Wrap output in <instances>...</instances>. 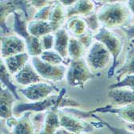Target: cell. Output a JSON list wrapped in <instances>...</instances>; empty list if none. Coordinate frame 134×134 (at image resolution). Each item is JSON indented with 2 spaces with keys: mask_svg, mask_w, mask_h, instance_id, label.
Wrapping results in <instances>:
<instances>
[{
  "mask_svg": "<svg viewBox=\"0 0 134 134\" xmlns=\"http://www.w3.org/2000/svg\"><path fill=\"white\" fill-rule=\"evenodd\" d=\"M102 27L107 29L125 27L132 19V13L123 2L105 3L96 13Z\"/></svg>",
  "mask_w": 134,
  "mask_h": 134,
  "instance_id": "6da1fadb",
  "label": "cell"
},
{
  "mask_svg": "<svg viewBox=\"0 0 134 134\" xmlns=\"http://www.w3.org/2000/svg\"><path fill=\"white\" fill-rule=\"evenodd\" d=\"M93 38L102 43L113 56V64L108 72V78L113 77L116 73V68L118 64V58L124 49V41L120 35L111 30L102 27L95 33Z\"/></svg>",
  "mask_w": 134,
  "mask_h": 134,
  "instance_id": "7a4b0ae2",
  "label": "cell"
},
{
  "mask_svg": "<svg viewBox=\"0 0 134 134\" xmlns=\"http://www.w3.org/2000/svg\"><path fill=\"white\" fill-rule=\"evenodd\" d=\"M94 77L95 74L92 72L83 59L71 60L66 73V80L70 87L82 89L85 83Z\"/></svg>",
  "mask_w": 134,
  "mask_h": 134,
  "instance_id": "3957f363",
  "label": "cell"
},
{
  "mask_svg": "<svg viewBox=\"0 0 134 134\" xmlns=\"http://www.w3.org/2000/svg\"><path fill=\"white\" fill-rule=\"evenodd\" d=\"M111 59L113 56L106 47L96 40L88 48L85 61L92 72L95 73L105 68L111 62Z\"/></svg>",
  "mask_w": 134,
  "mask_h": 134,
  "instance_id": "277c9868",
  "label": "cell"
},
{
  "mask_svg": "<svg viewBox=\"0 0 134 134\" xmlns=\"http://www.w3.org/2000/svg\"><path fill=\"white\" fill-rule=\"evenodd\" d=\"M67 94V89L63 88L59 95H52L47 99L30 103H20L17 104L14 107V116L19 117L25 113H43L47 112L52 107H54L60 98Z\"/></svg>",
  "mask_w": 134,
  "mask_h": 134,
  "instance_id": "5b68a950",
  "label": "cell"
},
{
  "mask_svg": "<svg viewBox=\"0 0 134 134\" xmlns=\"http://www.w3.org/2000/svg\"><path fill=\"white\" fill-rule=\"evenodd\" d=\"M31 64L41 78L53 82L62 81L66 76L67 68L64 65H52L43 62L40 57H31Z\"/></svg>",
  "mask_w": 134,
  "mask_h": 134,
  "instance_id": "8992f818",
  "label": "cell"
},
{
  "mask_svg": "<svg viewBox=\"0 0 134 134\" xmlns=\"http://www.w3.org/2000/svg\"><path fill=\"white\" fill-rule=\"evenodd\" d=\"M20 93L31 102L40 101L53 95L54 92H59L60 90L55 85L40 82L31 84L24 88L19 89Z\"/></svg>",
  "mask_w": 134,
  "mask_h": 134,
  "instance_id": "52a82bcc",
  "label": "cell"
},
{
  "mask_svg": "<svg viewBox=\"0 0 134 134\" xmlns=\"http://www.w3.org/2000/svg\"><path fill=\"white\" fill-rule=\"evenodd\" d=\"M59 121L60 127L74 133L85 134L91 133L94 131V127L92 123H88L79 117L73 116L71 113L59 110Z\"/></svg>",
  "mask_w": 134,
  "mask_h": 134,
  "instance_id": "ba28073f",
  "label": "cell"
},
{
  "mask_svg": "<svg viewBox=\"0 0 134 134\" xmlns=\"http://www.w3.org/2000/svg\"><path fill=\"white\" fill-rule=\"evenodd\" d=\"M31 6L30 1H1L0 3V14H1V36L10 34L9 27L7 25V19L10 14L15 10H22L29 20L28 7Z\"/></svg>",
  "mask_w": 134,
  "mask_h": 134,
  "instance_id": "9c48e42d",
  "label": "cell"
},
{
  "mask_svg": "<svg viewBox=\"0 0 134 134\" xmlns=\"http://www.w3.org/2000/svg\"><path fill=\"white\" fill-rule=\"evenodd\" d=\"M25 40L19 35L1 36V59L26 52Z\"/></svg>",
  "mask_w": 134,
  "mask_h": 134,
  "instance_id": "30bf717a",
  "label": "cell"
},
{
  "mask_svg": "<svg viewBox=\"0 0 134 134\" xmlns=\"http://www.w3.org/2000/svg\"><path fill=\"white\" fill-rule=\"evenodd\" d=\"M65 96H63L54 107L47 111L40 134H55L59 128H61L59 113V108H63V100Z\"/></svg>",
  "mask_w": 134,
  "mask_h": 134,
  "instance_id": "8fae6325",
  "label": "cell"
},
{
  "mask_svg": "<svg viewBox=\"0 0 134 134\" xmlns=\"http://www.w3.org/2000/svg\"><path fill=\"white\" fill-rule=\"evenodd\" d=\"M90 113H113L116 114L121 120H125L128 124H134V104L120 106L118 108L113 107L110 104H107L104 107L97 108L92 111H88Z\"/></svg>",
  "mask_w": 134,
  "mask_h": 134,
  "instance_id": "7c38bea8",
  "label": "cell"
},
{
  "mask_svg": "<svg viewBox=\"0 0 134 134\" xmlns=\"http://www.w3.org/2000/svg\"><path fill=\"white\" fill-rule=\"evenodd\" d=\"M16 98L8 89L1 86L0 98V116L3 120H9L14 117V104Z\"/></svg>",
  "mask_w": 134,
  "mask_h": 134,
  "instance_id": "4fadbf2b",
  "label": "cell"
},
{
  "mask_svg": "<svg viewBox=\"0 0 134 134\" xmlns=\"http://www.w3.org/2000/svg\"><path fill=\"white\" fill-rule=\"evenodd\" d=\"M108 97L113 104L118 106L134 104V89L129 88L109 89Z\"/></svg>",
  "mask_w": 134,
  "mask_h": 134,
  "instance_id": "5bb4252c",
  "label": "cell"
},
{
  "mask_svg": "<svg viewBox=\"0 0 134 134\" xmlns=\"http://www.w3.org/2000/svg\"><path fill=\"white\" fill-rule=\"evenodd\" d=\"M96 10V5L93 1L89 0H80L76 1L71 6L66 7L67 19L74 16H84L87 17L92 14Z\"/></svg>",
  "mask_w": 134,
  "mask_h": 134,
  "instance_id": "9a60e30c",
  "label": "cell"
},
{
  "mask_svg": "<svg viewBox=\"0 0 134 134\" xmlns=\"http://www.w3.org/2000/svg\"><path fill=\"white\" fill-rule=\"evenodd\" d=\"M14 80L17 83L27 87L31 84L41 82L42 78L34 67L30 64H27L15 75Z\"/></svg>",
  "mask_w": 134,
  "mask_h": 134,
  "instance_id": "2e32d148",
  "label": "cell"
},
{
  "mask_svg": "<svg viewBox=\"0 0 134 134\" xmlns=\"http://www.w3.org/2000/svg\"><path fill=\"white\" fill-rule=\"evenodd\" d=\"M63 110L67 111L69 113H73L78 116H81V117H93L96 120H97V121L103 125V127H106L109 129L112 132V134H134V132L129 131L127 129H123V128H117V127H114L113 125H112L111 124L108 123L107 121L104 120L103 119H101L100 116H97L96 113H90L89 112H84V111H81V110H76V109L72 108H64Z\"/></svg>",
  "mask_w": 134,
  "mask_h": 134,
  "instance_id": "e0dca14e",
  "label": "cell"
},
{
  "mask_svg": "<svg viewBox=\"0 0 134 134\" xmlns=\"http://www.w3.org/2000/svg\"><path fill=\"white\" fill-rule=\"evenodd\" d=\"M31 113H25L16 117L10 129L12 134H35V127L31 120Z\"/></svg>",
  "mask_w": 134,
  "mask_h": 134,
  "instance_id": "ac0fdd59",
  "label": "cell"
},
{
  "mask_svg": "<svg viewBox=\"0 0 134 134\" xmlns=\"http://www.w3.org/2000/svg\"><path fill=\"white\" fill-rule=\"evenodd\" d=\"M30 55L27 52L12 55L5 59L3 61L10 75H15L24 66L28 64Z\"/></svg>",
  "mask_w": 134,
  "mask_h": 134,
  "instance_id": "d6986e66",
  "label": "cell"
},
{
  "mask_svg": "<svg viewBox=\"0 0 134 134\" xmlns=\"http://www.w3.org/2000/svg\"><path fill=\"white\" fill-rule=\"evenodd\" d=\"M55 35V43L54 51L59 53L64 59H65L68 54V45L71 37L69 36L68 31L64 28H60L54 32Z\"/></svg>",
  "mask_w": 134,
  "mask_h": 134,
  "instance_id": "ffe728a7",
  "label": "cell"
},
{
  "mask_svg": "<svg viewBox=\"0 0 134 134\" xmlns=\"http://www.w3.org/2000/svg\"><path fill=\"white\" fill-rule=\"evenodd\" d=\"M12 14H14L13 31L25 41L27 40L31 35L27 30L28 19L26 18L24 12L22 10H15Z\"/></svg>",
  "mask_w": 134,
  "mask_h": 134,
  "instance_id": "44dd1931",
  "label": "cell"
},
{
  "mask_svg": "<svg viewBox=\"0 0 134 134\" xmlns=\"http://www.w3.org/2000/svg\"><path fill=\"white\" fill-rule=\"evenodd\" d=\"M67 19L66 7H64L59 1H55L52 12L50 17L49 23L53 30V33L60 29Z\"/></svg>",
  "mask_w": 134,
  "mask_h": 134,
  "instance_id": "7402d4cb",
  "label": "cell"
},
{
  "mask_svg": "<svg viewBox=\"0 0 134 134\" xmlns=\"http://www.w3.org/2000/svg\"><path fill=\"white\" fill-rule=\"evenodd\" d=\"M27 30L31 35L37 38H41L43 35L53 33L52 27L49 22L35 19L28 22Z\"/></svg>",
  "mask_w": 134,
  "mask_h": 134,
  "instance_id": "603a6c76",
  "label": "cell"
},
{
  "mask_svg": "<svg viewBox=\"0 0 134 134\" xmlns=\"http://www.w3.org/2000/svg\"><path fill=\"white\" fill-rule=\"evenodd\" d=\"M66 30L68 31L75 38H80L81 36L87 34L88 27L84 19L74 16L69 18L66 23Z\"/></svg>",
  "mask_w": 134,
  "mask_h": 134,
  "instance_id": "cb8c5ba5",
  "label": "cell"
},
{
  "mask_svg": "<svg viewBox=\"0 0 134 134\" xmlns=\"http://www.w3.org/2000/svg\"><path fill=\"white\" fill-rule=\"evenodd\" d=\"M115 74L116 75L117 81H120L125 76L134 74V47L131 46L127 52L125 62L120 68H119Z\"/></svg>",
  "mask_w": 134,
  "mask_h": 134,
  "instance_id": "d4e9b609",
  "label": "cell"
},
{
  "mask_svg": "<svg viewBox=\"0 0 134 134\" xmlns=\"http://www.w3.org/2000/svg\"><path fill=\"white\" fill-rule=\"evenodd\" d=\"M0 77H1V86L8 89L12 94L15 96L17 100H20V97L17 92V87L14 84L10 79V74L8 70L7 69L3 61L1 59V64H0Z\"/></svg>",
  "mask_w": 134,
  "mask_h": 134,
  "instance_id": "484cf974",
  "label": "cell"
},
{
  "mask_svg": "<svg viewBox=\"0 0 134 134\" xmlns=\"http://www.w3.org/2000/svg\"><path fill=\"white\" fill-rule=\"evenodd\" d=\"M86 52V48L82 43L75 37H71L68 49V54L71 59H80Z\"/></svg>",
  "mask_w": 134,
  "mask_h": 134,
  "instance_id": "4316f807",
  "label": "cell"
},
{
  "mask_svg": "<svg viewBox=\"0 0 134 134\" xmlns=\"http://www.w3.org/2000/svg\"><path fill=\"white\" fill-rule=\"evenodd\" d=\"M27 52L31 57H40L43 52V48L42 47L40 39L31 35L30 38L25 41Z\"/></svg>",
  "mask_w": 134,
  "mask_h": 134,
  "instance_id": "83f0119b",
  "label": "cell"
},
{
  "mask_svg": "<svg viewBox=\"0 0 134 134\" xmlns=\"http://www.w3.org/2000/svg\"><path fill=\"white\" fill-rule=\"evenodd\" d=\"M40 58L43 62L52 65H61L64 62V58L55 51H43Z\"/></svg>",
  "mask_w": 134,
  "mask_h": 134,
  "instance_id": "f1b7e54d",
  "label": "cell"
},
{
  "mask_svg": "<svg viewBox=\"0 0 134 134\" xmlns=\"http://www.w3.org/2000/svg\"><path fill=\"white\" fill-rule=\"evenodd\" d=\"M118 88H129L134 89V74L125 76L120 81L109 85V89Z\"/></svg>",
  "mask_w": 134,
  "mask_h": 134,
  "instance_id": "f546056e",
  "label": "cell"
},
{
  "mask_svg": "<svg viewBox=\"0 0 134 134\" xmlns=\"http://www.w3.org/2000/svg\"><path fill=\"white\" fill-rule=\"evenodd\" d=\"M54 3L47 5L46 7H44L43 8L39 10L36 14L34 15L33 19L35 20H40V21H47V22H49L50 20V17L52 15V9H53V6H54Z\"/></svg>",
  "mask_w": 134,
  "mask_h": 134,
  "instance_id": "4dcf8cb0",
  "label": "cell"
},
{
  "mask_svg": "<svg viewBox=\"0 0 134 134\" xmlns=\"http://www.w3.org/2000/svg\"><path fill=\"white\" fill-rule=\"evenodd\" d=\"M85 22H86L87 24V27L88 29H89L91 31H98L100 28H101V25H100V23L98 19V16L96 13L87 16V17H84L83 18Z\"/></svg>",
  "mask_w": 134,
  "mask_h": 134,
  "instance_id": "1f68e13d",
  "label": "cell"
},
{
  "mask_svg": "<svg viewBox=\"0 0 134 134\" xmlns=\"http://www.w3.org/2000/svg\"><path fill=\"white\" fill-rule=\"evenodd\" d=\"M40 39V42L43 51H50L52 47H54L55 43V35L52 34H48L42 36Z\"/></svg>",
  "mask_w": 134,
  "mask_h": 134,
  "instance_id": "d6a6232c",
  "label": "cell"
},
{
  "mask_svg": "<svg viewBox=\"0 0 134 134\" xmlns=\"http://www.w3.org/2000/svg\"><path fill=\"white\" fill-rule=\"evenodd\" d=\"M92 39L93 38V35H88V33L85 34L84 35L81 36V37L78 38V40L82 43V44L85 47V48H89L90 46L92 45V43H93L92 42Z\"/></svg>",
  "mask_w": 134,
  "mask_h": 134,
  "instance_id": "836d02e7",
  "label": "cell"
},
{
  "mask_svg": "<svg viewBox=\"0 0 134 134\" xmlns=\"http://www.w3.org/2000/svg\"><path fill=\"white\" fill-rule=\"evenodd\" d=\"M30 3H31V6L35 7L39 10L43 8L44 7L49 5L52 3L50 1H44V0H42V1H40V0H35V1H30Z\"/></svg>",
  "mask_w": 134,
  "mask_h": 134,
  "instance_id": "e575fe53",
  "label": "cell"
},
{
  "mask_svg": "<svg viewBox=\"0 0 134 134\" xmlns=\"http://www.w3.org/2000/svg\"><path fill=\"white\" fill-rule=\"evenodd\" d=\"M123 31H125L128 40H130L134 39V24H131V25L124 27Z\"/></svg>",
  "mask_w": 134,
  "mask_h": 134,
  "instance_id": "d590c367",
  "label": "cell"
},
{
  "mask_svg": "<svg viewBox=\"0 0 134 134\" xmlns=\"http://www.w3.org/2000/svg\"><path fill=\"white\" fill-rule=\"evenodd\" d=\"M75 2H76L75 0H61V1H59V3L65 7H68L71 6Z\"/></svg>",
  "mask_w": 134,
  "mask_h": 134,
  "instance_id": "8d00e7d4",
  "label": "cell"
},
{
  "mask_svg": "<svg viewBox=\"0 0 134 134\" xmlns=\"http://www.w3.org/2000/svg\"><path fill=\"white\" fill-rule=\"evenodd\" d=\"M55 134H77V133H74V132H69V131L63 129V128H59Z\"/></svg>",
  "mask_w": 134,
  "mask_h": 134,
  "instance_id": "74e56055",
  "label": "cell"
},
{
  "mask_svg": "<svg viewBox=\"0 0 134 134\" xmlns=\"http://www.w3.org/2000/svg\"><path fill=\"white\" fill-rule=\"evenodd\" d=\"M127 5L131 11V13L132 15H134V0H131V1L127 2Z\"/></svg>",
  "mask_w": 134,
  "mask_h": 134,
  "instance_id": "f35d334b",
  "label": "cell"
},
{
  "mask_svg": "<svg viewBox=\"0 0 134 134\" xmlns=\"http://www.w3.org/2000/svg\"><path fill=\"white\" fill-rule=\"evenodd\" d=\"M126 129L129 131L134 132V124H129L126 125Z\"/></svg>",
  "mask_w": 134,
  "mask_h": 134,
  "instance_id": "ab89813d",
  "label": "cell"
},
{
  "mask_svg": "<svg viewBox=\"0 0 134 134\" xmlns=\"http://www.w3.org/2000/svg\"><path fill=\"white\" fill-rule=\"evenodd\" d=\"M8 134H11V132H9V133H8Z\"/></svg>",
  "mask_w": 134,
  "mask_h": 134,
  "instance_id": "60d3db41",
  "label": "cell"
},
{
  "mask_svg": "<svg viewBox=\"0 0 134 134\" xmlns=\"http://www.w3.org/2000/svg\"><path fill=\"white\" fill-rule=\"evenodd\" d=\"M11 134H12V133H11Z\"/></svg>",
  "mask_w": 134,
  "mask_h": 134,
  "instance_id": "b9f144b4",
  "label": "cell"
}]
</instances>
